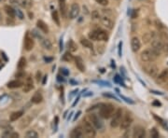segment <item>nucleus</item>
Instances as JSON below:
<instances>
[{
    "label": "nucleus",
    "mask_w": 168,
    "mask_h": 138,
    "mask_svg": "<svg viewBox=\"0 0 168 138\" xmlns=\"http://www.w3.org/2000/svg\"><path fill=\"white\" fill-rule=\"evenodd\" d=\"M52 20L54 21V23L58 26H60V17H59V14H58L57 10H53L52 11Z\"/></svg>",
    "instance_id": "nucleus-32"
},
{
    "label": "nucleus",
    "mask_w": 168,
    "mask_h": 138,
    "mask_svg": "<svg viewBox=\"0 0 168 138\" xmlns=\"http://www.w3.org/2000/svg\"><path fill=\"white\" fill-rule=\"evenodd\" d=\"M45 59V61H46V62H51V61H52V58H44Z\"/></svg>",
    "instance_id": "nucleus-52"
},
{
    "label": "nucleus",
    "mask_w": 168,
    "mask_h": 138,
    "mask_svg": "<svg viewBox=\"0 0 168 138\" xmlns=\"http://www.w3.org/2000/svg\"><path fill=\"white\" fill-rule=\"evenodd\" d=\"M82 129H83L84 136L86 137H95L96 135L95 128L91 123V121H88L87 119H83Z\"/></svg>",
    "instance_id": "nucleus-4"
},
{
    "label": "nucleus",
    "mask_w": 168,
    "mask_h": 138,
    "mask_svg": "<svg viewBox=\"0 0 168 138\" xmlns=\"http://www.w3.org/2000/svg\"><path fill=\"white\" fill-rule=\"evenodd\" d=\"M25 137L26 138H38V134L36 131L34 130H30L28 132H26L25 133Z\"/></svg>",
    "instance_id": "nucleus-30"
},
{
    "label": "nucleus",
    "mask_w": 168,
    "mask_h": 138,
    "mask_svg": "<svg viewBox=\"0 0 168 138\" xmlns=\"http://www.w3.org/2000/svg\"><path fill=\"white\" fill-rule=\"evenodd\" d=\"M80 44L83 46L84 48H87V49H93V43L90 39H87V38H81L80 39Z\"/></svg>",
    "instance_id": "nucleus-27"
},
{
    "label": "nucleus",
    "mask_w": 168,
    "mask_h": 138,
    "mask_svg": "<svg viewBox=\"0 0 168 138\" xmlns=\"http://www.w3.org/2000/svg\"><path fill=\"white\" fill-rule=\"evenodd\" d=\"M120 98L121 99H123L126 103H129V104H134V101H132L131 99H129V98H127V97H125V96H123V95H120Z\"/></svg>",
    "instance_id": "nucleus-42"
},
{
    "label": "nucleus",
    "mask_w": 168,
    "mask_h": 138,
    "mask_svg": "<svg viewBox=\"0 0 168 138\" xmlns=\"http://www.w3.org/2000/svg\"><path fill=\"white\" fill-rule=\"evenodd\" d=\"M16 10V14H17V16L21 19V20H23V18H24V16H23V12L20 10V9H15Z\"/></svg>",
    "instance_id": "nucleus-41"
},
{
    "label": "nucleus",
    "mask_w": 168,
    "mask_h": 138,
    "mask_svg": "<svg viewBox=\"0 0 168 138\" xmlns=\"http://www.w3.org/2000/svg\"><path fill=\"white\" fill-rule=\"evenodd\" d=\"M100 21H101V23L109 30H112L113 29V26H114V23L112 22V20L109 17L106 16V15H104L100 18Z\"/></svg>",
    "instance_id": "nucleus-11"
},
{
    "label": "nucleus",
    "mask_w": 168,
    "mask_h": 138,
    "mask_svg": "<svg viewBox=\"0 0 168 138\" xmlns=\"http://www.w3.org/2000/svg\"><path fill=\"white\" fill-rule=\"evenodd\" d=\"M17 4L21 5L24 9H29L33 5V0H17Z\"/></svg>",
    "instance_id": "nucleus-26"
},
{
    "label": "nucleus",
    "mask_w": 168,
    "mask_h": 138,
    "mask_svg": "<svg viewBox=\"0 0 168 138\" xmlns=\"http://www.w3.org/2000/svg\"><path fill=\"white\" fill-rule=\"evenodd\" d=\"M32 32H33L32 34H33V35H34V36H35V37H36L37 38H38V39H40V40H41V39L43 38V37H42V36H41V35H40V34H39V33H38V31H37V30H33Z\"/></svg>",
    "instance_id": "nucleus-39"
},
{
    "label": "nucleus",
    "mask_w": 168,
    "mask_h": 138,
    "mask_svg": "<svg viewBox=\"0 0 168 138\" xmlns=\"http://www.w3.org/2000/svg\"><path fill=\"white\" fill-rule=\"evenodd\" d=\"M152 49H153L159 55L161 54L162 51H165V43L163 41H162L161 39H157V38H153L152 39Z\"/></svg>",
    "instance_id": "nucleus-7"
},
{
    "label": "nucleus",
    "mask_w": 168,
    "mask_h": 138,
    "mask_svg": "<svg viewBox=\"0 0 168 138\" xmlns=\"http://www.w3.org/2000/svg\"><path fill=\"white\" fill-rule=\"evenodd\" d=\"M90 121L91 123L94 125V127L96 130H103L104 129V123L102 122V120L99 119V117L95 114H91L90 115Z\"/></svg>",
    "instance_id": "nucleus-8"
},
{
    "label": "nucleus",
    "mask_w": 168,
    "mask_h": 138,
    "mask_svg": "<svg viewBox=\"0 0 168 138\" xmlns=\"http://www.w3.org/2000/svg\"><path fill=\"white\" fill-rule=\"evenodd\" d=\"M153 117H154V119H157L158 121H160V123H161V124H162V125H163V127H166V124L164 123V121H163V119H162L161 118L157 117L156 115H153Z\"/></svg>",
    "instance_id": "nucleus-40"
},
{
    "label": "nucleus",
    "mask_w": 168,
    "mask_h": 138,
    "mask_svg": "<svg viewBox=\"0 0 168 138\" xmlns=\"http://www.w3.org/2000/svg\"><path fill=\"white\" fill-rule=\"evenodd\" d=\"M0 64H1V61H0Z\"/></svg>",
    "instance_id": "nucleus-56"
},
{
    "label": "nucleus",
    "mask_w": 168,
    "mask_h": 138,
    "mask_svg": "<svg viewBox=\"0 0 168 138\" xmlns=\"http://www.w3.org/2000/svg\"><path fill=\"white\" fill-rule=\"evenodd\" d=\"M42 100H43V96H42V94H41L40 91H36L35 94H34V95L32 96V98H31V102H32L33 104H40V103L42 102Z\"/></svg>",
    "instance_id": "nucleus-20"
},
{
    "label": "nucleus",
    "mask_w": 168,
    "mask_h": 138,
    "mask_svg": "<svg viewBox=\"0 0 168 138\" xmlns=\"http://www.w3.org/2000/svg\"><path fill=\"white\" fill-rule=\"evenodd\" d=\"M73 59H74V58H73V55L71 54L70 51L66 52V53L64 54V56H63V60L66 61V62H71V61H72Z\"/></svg>",
    "instance_id": "nucleus-33"
},
{
    "label": "nucleus",
    "mask_w": 168,
    "mask_h": 138,
    "mask_svg": "<svg viewBox=\"0 0 168 138\" xmlns=\"http://www.w3.org/2000/svg\"><path fill=\"white\" fill-rule=\"evenodd\" d=\"M68 50L70 52H76L78 51V45L75 43V41L73 40L68 41Z\"/></svg>",
    "instance_id": "nucleus-28"
},
{
    "label": "nucleus",
    "mask_w": 168,
    "mask_h": 138,
    "mask_svg": "<svg viewBox=\"0 0 168 138\" xmlns=\"http://www.w3.org/2000/svg\"><path fill=\"white\" fill-rule=\"evenodd\" d=\"M40 42H41V46L45 50H47V51H52V44L49 39H46V38L43 37L40 40Z\"/></svg>",
    "instance_id": "nucleus-24"
},
{
    "label": "nucleus",
    "mask_w": 168,
    "mask_h": 138,
    "mask_svg": "<svg viewBox=\"0 0 168 138\" xmlns=\"http://www.w3.org/2000/svg\"><path fill=\"white\" fill-rule=\"evenodd\" d=\"M23 91L25 94L29 93L30 90H32L34 89V83H33V80L31 76H28V78L26 79V82L23 84Z\"/></svg>",
    "instance_id": "nucleus-14"
},
{
    "label": "nucleus",
    "mask_w": 168,
    "mask_h": 138,
    "mask_svg": "<svg viewBox=\"0 0 168 138\" xmlns=\"http://www.w3.org/2000/svg\"><path fill=\"white\" fill-rule=\"evenodd\" d=\"M25 65H26V59L24 57H21L20 60H19V62H18V64H17L18 69L22 70V69H23L25 67Z\"/></svg>",
    "instance_id": "nucleus-29"
},
{
    "label": "nucleus",
    "mask_w": 168,
    "mask_h": 138,
    "mask_svg": "<svg viewBox=\"0 0 168 138\" xmlns=\"http://www.w3.org/2000/svg\"><path fill=\"white\" fill-rule=\"evenodd\" d=\"M104 96H108V97H111V98H114L115 100H118L114 95H110V94H104Z\"/></svg>",
    "instance_id": "nucleus-47"
},
{
    "label": "nucleus",
    "mask_w": 168,
    "mask_h": 138,
    "mask_svg": "<svg viewBox=\"0 0 168 138\" xmlns=\"http://www.w3.org/2000/svg\"><path fill=\"white\" fill-rule=\"evenodd\" d=\"M109 34L103 29H97L89 34V38L95 41H106L109 39Z\"/></svg>",
    "instance_id": "nucleus-3"
},
{
    "label": "nucleus",
    "mask_w": 168,
    "mask_h": 138,
    "mask_svg": "<svg viewBox=\"0 0 168 138\" xmlns=\"http://www.w3.org/2000/svg\"><path fill=\"white\" fill-rule=\"evenodd\" d=\"M131 48H132V51L134 52H137V51L140 50V48H141V42H140V40H139L138 37H133L131 39Z\"/></svg>",
    "instance_id": "nucleus-15"
},
{
    "label": "nucleus",
    "mask_w": 168,
    "mask_h": 138,
    "mask_svg": "<svg viewBox=\"0 0 168 138\" xmlns=\"http://www.w3.org/2000/svg\"><path fill=\"white\" fill-rule=\"evenodd\" d=\"M158 57H159V54L152 48L143 51L140 54V59H141V61L143 63L154 62Z\"/></svg>",
    "instance_id": "nucleus-2"
},
{
    "label": "nucleus",
    "mask_w": 168,
    "mask_h": 138,
    "mask_svg": "<svg viewBox=\"0 0 168 138\" xmlns=\"http://www.w3.org/2000/svg\"><path fill=\"white\" fill-rule=\"evenodd\" d=\"M30 121H31V118H30V117H27L26 119H23L21 121V127L22 128H23V127L25 128L26 126H28L30 124Z\"/></svg>",
    "instance_id": "nucleus-34"
},
{
    "label": "nucleus",
    "mask_w": 168,
    "mask_h": 138,
    "mask_svg": "<svg viewBox=\"0 0 168 138\" xmlns=\"http://www.w3.org/2000/svg\"><path fill=\"white\" fill-rule=\"evenodd\" d=\"M34 45H35L34 39L27 34V35L25 36V37H24V50H25L26 51H32L33 48H34Z\"/></svg>",
    "instance_id": "nucleus-12"
},
{
    "label": "nucleus",
    "mask_w": 168,
    "mask_h": 138,
    "mask_svg": "<svg viewBox=\"0 0 168 138\" xmlns=\"http://www.w3.org/2000/svg\"><path fill=\"white\" fill-rule=\"evenodd\" d=\"M23 115V111H22V110H20V111H15V112H13V113H11V114L9 115V120H10L11 122L16 121V120L19 119Z\"/></svg>",
    "instance_id": "nucleus-25"
},
{
    "label": "nucleus",
    "mask_w": 168,
    "mask_h": 138,
    "mask_svg": "<svg viewBox=\"0 0 168 138\" xmlns=\"http://www.w3.org/2000/svg\"><path fill=\"white\" fill-rule=\"evenodd\" d=\"M80 114H81V111H79V112H78V114L75 116V118H74V120H76V119H78V117H79V116H80Z\"/></svg>",
    "instance_id": "nucleus-49"
},
{
    "label": "nucleus",
    "mask_w": 168,
    "mask_h": 138,
    "mask_svg": "<svg viewBox=\"0 0 168 138\" xmlns=\"http://www.w3.org/2000/svg\"><path fill=\"white\" fill-rule=\"evenodd\" d=\"M18 137H19V133L17 132H12L11 133L10 138H18Z\"/></svg>",
    "instance_id": "nucleus-43"
},
{
    "label": "nucleus",
    "mask_w": 168,
    "mask_h": 138,
    "mask_svg": "<svg viewBox=\"0 0 168 138\" xmlns=\"http://www.w3.org/2000/svg\"><path fill=\"white\" fill-rule=\"evenodd\" d=\"M151 93H153V94H160V95H163V94H162V93H158V91H156V90H151Z\"/></svg>",
    "instance_id": "nucleus-51"
},
{
    "label": "nucleus",
    "mask_w": 168,
    "mask_h": 138,
    "mask_svg": "<svg viewBox=\"0 0 168 138\" xmlns=\"http://www.w3.org/2000/svg\"><path fill=\"white\" fill-rule=\"evenodd\" d=\"M148 74L149 76H151V78H153V79H156V76H158L159 74V68L157 65H151L148 70Z\"/></svg>",
    "instance_id": "nucleus-21"
},
{
    "label": "nucleus",
    "mask_w": 168,
    "mask_h": 138,
    "mask_svg": "<svg viewBox=\"0 0 168 138\" xmlns=\"http://www.w3.org/2000/svg\"><path fill=\"white\" fill-rule=\"evenodd\" d=\"M0 127H1L2 129H4V130H12V127H11L9 122L5 121V120L0 121Z\"/></svg>",
    "instance_id": "nucleus-31"
},
{
    "label": "nucleus",
    "mask_w": 168,
    "mask_h": 138,
    "mask_svg": "<svg viewBox=\"0 0 168 138\" xmlns=\"http://www.w3.org/2000/svg\"><path fill=\"white\" fill-rule=\"evenodd\" d=\"M46 79H47V76H44V80H43V84H45V82H46Z\"/></svg>",
    "instance_id": "nucleus-54"
},
{
    "label": "nucleus",
    "mask_w": 168,
    "mask_h": 138,
    "mask_svg": "<svg viewBox=\"0 0 168 138\" xmlns=\"http://www.w3.org/2000/svg\"><path fill=\"white\" fill-rule=\"evenodd\" d=\"M61 70H62V73H63L64 75H66V76H67V75H68V71H66V69L63 68V69H61Z\"/></svg>",
    "instance_id": "nucleus-48"
},
{
    "label": "nucleus",
    "mask_w": 168,
    "mask_h": 138,
    "mask_svg": "<svg viewBox=\"0 0 168 138\" xmlns=\"http://www.w3.org/2000/svg\"><path fill=\"white\" fill-rule=\"evenodd\" d=\"M0 1H1V0H0Z\"/></svg>",
    "instance_id": "nucleus-57"
},
{
    "label": "nucleus",
    "mask_w": 168,
    "mask_h": 138,
    "mask_svg": "<svg viewBox=\"0 0 168 138\" xmlns=\"http://www.w3.org/2000/svg\"><path fill=\"white\" fill-rule=\"evenodd\" d=\"M84 136V133H83V129L82 127L79 126L77 128H75L71 133H70V137L72 138H80Z\"/></svg>",
    "instance_id": "nucleus-17"
},
{
    "label": "nucleus",
    "mask_w": 168,
    "mask_h": 138,
    "mask_svg": "<svg viewBox=\"0 0 168 138\" xmlns=\"http://www.w3.org/2000/svg\"><path fill=\"white\" fill-rule=\"evenodd\" d=\"M63 49H64V46H63V39L61 38V39H60V51H62Z\"/></svg>",
    "instance_id": "nucleus-45"
},
{
    "label": "nucleus",
    "mask_w": 168,
    "mask_h": 138,
    "mask_svg": "<svg viewBox=\"0 0 168 138\" xmlns=\"http://www.w3.org/2000/svg\"><path fill=\"white\" fill-rule=\"evenodd\" d=\"M4 10H5V12L7 13V15L9 17H10V18H14L15 17V15H16V10H15V9H13L11 6H9V5H6L5 7H4Z\"/></svg>",
    "instance_id": "nucleus-22"
},
{
    "label": "nucleus",
    "mask_w": 168,
    "mask_h": 138,
    "mask_svg": "<svg viewBox=\"0 0 168 138\" xmlns=\"http://www.w3.org/2000/svg\"><path fill=\"white\" fill-rule=\"evenodd\" d=\"M1 18H2V17H1V14H0V20H1Z\"/></svg>",
    "instance_id": "nucleus-55"
},
{
    "label": "nucleus",
    "mask_w": 168,
    "mask_h": 138,
    "mask_svg": "<svg viewBox=\"0 0 168 138\" xmlns=\"http://www.w3.org/2000/svg\"><path fill=\"white\" fill-rule=\"evenodd\" d=\"M80 5L78 3H73L70 7V9L68 11V16H69V19L71 20H74L76 19L80 14Z\"/></svg>",
    "instance_id": "nucleus-9"
},
{
    "label": "nucleus",
    "mask_w": 168,
    "mask_h": 138,
    "mask_svg": "<svg viewBox=\"0 0 168 138\" xmlns=\"http://www.w3.org/2000/svg\"><path fill=\"white\" fill-rule=\"evenodd\" d=\"M95 1L101 6H108L109 4V0H95Z\"/></svg>",
    "instance_id": "nucleus-37"
},
{
    "label": "nucleus",
    "mask_w": 168,
    "mask_h": 138,
    "mask_svg": "<svg viewBox=\"0 0 168 138\" xmlns=\"http://www.w3.org/2000/svg\"><path fill=\"white\" fill-rule=\"evenodd\" d=\"M146 135V131L141 126H136L133 130V137L136 138H144Z\"/></svg>",
    "instance_id": "nucleus-13"
},
{
    "label": "nucleus",
    "mask_w": 168,
    "mask_h": 138,
    "mask_svg": "<svg viewBox=\"0 0 168 138\" xmlns=\"http://www.w3.org/2000/svg\"><path fill=\"white\" fill-rule=\"evenodd\" d=\"M37 25H38V28L40 30L41 32H43L44 34H48L49 33V27H48L47 23H44L42 20H38L37 22Z\"/></svg>",
    "instance_id": "nucleus-19"
},
{
    "label": "nucleus",
    "mask_w": 168,
    "mask_h": 138,
    "mask_svg": "<svg viewBox=\"0 0 168 138\" xmlns=\"http://www.w3.org/2000/svg\"><path fill=\"white\" fill-rule=\"evenodd\" d=\"M168 80V68L163 69L158 76H156V82L158 84H163Z\"/></svg>",
    "instance_id": "nucleus-10"
},
{
    "label": "nucleus",
    "mask_w": 168,
    "mask_h": 138,
    "mask_svg": "<svg viewBox=\"0 0 168 138\" xmlns=\"http://www.w3.org/2000/svg\"><path fill=\"white\" fill-rule=\"evenodd\" d=\"M133 121H134V119L132 115L130 113H126L124 116H123V119H121L120 124V130H127L132 125Z\"/></svg>",
    "instance_id": "nucleus-6"
},
{
    "label": "nucleus",
    "mask_w": 168,
    "mask_h": 138,
    "mask_svg": "<svg viewBox=\"0 0 168 138\" xmlns=\"http://www.w3.org/2000/svg\"><path fill=\"white\" fill-rule=\"evenodd\" d=\"M40 76H41V73H40V71H38L37 72V80L39 82V80H40Z\"/></svg>",
    "instance_id": "nucleus-46"
},
{
    "label": "nucleus",
    "mask_w": 168,
    "mask_h": 138,
    "mask_svg": "<svg viewBox=\"0 0 168 138\" xmlns=\"http://www.w3.org/2000/svg\"><path fill=\"white\" fill-rule=\"evenodd\" d=\"M75 65L77 66V68L80 71V72H84L85 71V65H84V61L80 56H77L75 57Z\"/></svg>",
    "instance_id": "nucleus-16"
},
{
    "label": "nucleus",
    "mask_w": 168,
    "mask_h": 138,
    "mask_svg": "<svg viewBox=\"0 0 168 138\" xmlns=\"http://www.w3.org/2000/svg\"><path fill=\"white\" fill-rule=\"evenodd\" d=\"M114 112H115V106L111 104H102L99 108V116L105 119H110L113 116Z\"/></svg>",
    "instance_id": "nucleus-1"
},
{
    "label": "nucleus",
    "mask_w": 168,
    "mask_h": 138,
    "mask_svg": "<svg viewBox=\"0 0 168 138\" xmlns=\"http://www.w3.org/2000/svg\"><path fill=\"white\" fill-rule=\"evenodd\" d=\"M23 85V81L16 80L9 81L8 83V88L9 89H17V88H21Z\"/></svg>",
    "instance_id": "nucleus-23"
},
{
    "label": "nucleus",
    "mask_w": 168,
    "mask_h": 138,
    "mask_svg": "<svg viewBox=\"0 0 168 138\" xmlns=\"http://www.w3.org/2000/svg\"><path fill=\"white\" fill-rule=\"evenodd\" d=\"M59 1V8L61 14H62L63 17L66 16V12H67V6H66V0H58Z\"/></svg>",
    "instance_id": "nucleus-18"
},
{
    "label": "nucleus",
    "mask_w": 168,
    "mask_h": 138,
    "mask_svg": "<svg viewBox=\"0 0 168 138\" xmlns=\"http://www.w3.org/2000/svg\"><path fill=\"white\" fill-rule=\"evenodd\" d=\"M123 109L121 108H118L117 110H115L113 116H112V119L110 122V126L112 128H118L120 127L121 119H123Z\"/></svg>",
    "instance_id": "nucleus-5"
},
{
    "label": "nucleus",
    "mask_w": 168,
    "mask_h": 138,
    "mask_svg": "<svg viewBox=\"0 0 168 138\" xmlns=\"http://www.w3.org/2000/svg\"><path fill=\"white\" fill-rule=\"evenodd\" d=\"M150 136L152 138H159L160 134H159V132L156 128H153L151 131H150Z\"/></svg>",
    "instance_id": "nucleus-35"
},
{
    "label": "nucleus",
    "mask_w": 168,
    "mask_h": 138,
    "mask_svg": "<svg viewBox=\"0 0 168 138\" xmlns=\"http://www.w3.org/2000/svg\"><path fill=\"white\" fill-rule=\"evenodd\" d=\"M24 75L23 74V73H20V74H17L16 75V78H21V76H23Z\"/></svg>",
    "instance_id": "nucleus-53"
},
{
    "label": "nucleus",
    "mask_w": 168,
    "mask_h": 138,
    "mask_svg": "<svg viewBox=\"0 0 168 138\" xmlns=\"http://www.w3.org/2000/svg\"><path fill=\"white\" fill-rule=\"evenodd\" d=\"M121 47H123V42L119 43V56L121 57Z\"/></svg>",
    "instance_id": "nucleus-44"
},
{
    "label": "nucleus",
    "mask_w": 168,
    "mask_h": 138,
    "mask_svg": "<svg viewBox=\"0 0 168 138\" xmlns=\"http://www.w3.org/2000/svg\"><path fill=\"white\" fill-rule=\"evenodd\" d=\"M91 17H93V19H94V20H100L101 15H100L99 11H97V10H94L93 12H91Z\"/></svg>",
    "instance_id": "nucleus-36"
},
{
    "label": "nucleus",
    "mask_w": 168,
    "mask_h": 138,
    "mask_svg": "<svg viewBox=\"0 0 168 138\" xmlns=\"http://www.w3.org/2000/svg\"><path fill=\"white\" fill-rule=\"evenodd\" d=\"M153 105H158V106H160V105H161V103L158 102V101H155V102H153Z\"/></svg>",
    "instance_id": "nucleus-50"
},
{
    "label": "nucleus",
    "mask_w": 168,
    "mask_h": 138,
    "mask_svg": "<svg viewBox=\"0 0 168 138\" xmlns=\"http://www.w3.org/2000/svg\"><path fill=\"white\" fill-rule=\"evenodd\" d=\"M143 39L145 40V42H148L149 40H152V34L148 33L145 36H143Z\"/></svg>",
    "instance_id": "nucleus-38"
}]
</instances>
